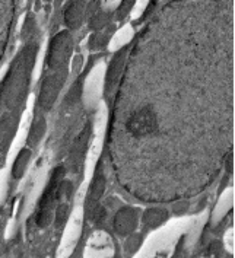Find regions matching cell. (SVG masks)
<instances>
[{
	"label": "cell",
	"mask_w": 235,
	"mask_h": 258,
	"mask_svg": "<svg viewBox=\"0 0 235 258\" xmlns=\"http://www.w3.org/2000/svg\"><path fill=\"white\" fill-rule=\"evenodd\" d=\"M104 188H105V177L102 174H97V177L92 182V187H91V196H89V203H88L89 207L97 204L104 192Z\"/></svg>",
	"instance_id": "obj_8"
},
{
	"label": "cell",
	"mask_w": 235,
	"mask_h": 258,
	"mask_svg": "<svg viewBox=\"0 0 235 258\" xmlns=\"http://www.w3.org/2000/svg\"><path fill=\"white\" fill-rule=\"evenodd\" d=\"M44 132H45V121H44V118L40 117L32 124V128H31L29 136H28V143L29 145H37L42 137V135H44Z\"/></svg>",
	"instance_id": "obj_10"
},
{
	"label": "cell",
	"mask_w": 235,
	"mask_h": 258,
	"mask_svg": "<svg viewBox=\"0 0 235 258\" xmlns=\"http://www.w3.org/2000/svg\"><path fill=\"white\" fill-rule=\"evenodd\" d=\"M158 127L156 115L152 109L145 107L135 111L126 122L127 132L135 137H146L152 135Z\"/></svg>",
	"instance_id": "obj_3"
},
{
	"label": "cell",
	"mask_w": 235,
	"mask_h": 258,
	"mask_svg": "<svg viewBox=\"0 0 235 258\" xmlns=\"http://www.w3.org/2000/svg\"><path fill=\"white\" fill-rule=\"evenodd\" d=\"M8 130H9L8 120H2V121H0V142L5 139V136H6V135H8Z\"/></svg>",
	"instance_id": "obj_15"
},
{
	"label": "cell",
	"mask_w": 235,
	"mask_h": 258,
	"mask_svg": "<svg viewBox=\"0 0 235 258\" xmlns=\"http://www.w3.org/2000/svg\"><path fill=\"white\" fill-rule=\"evenodd\" d=\"M72 48H73V40L69 31H63L57 34L50 44V50L47 55L48 68L54 72L66 69V64L72 55Z\"/></svg>",
	"instance_id": "obj_2"
},
{
	"label": "cell",
	"mask_w": 235,
	"mask_h": 258,
	"mask_svg": "<svg viewBox=\"0 0 235 258\" xmlns=\"http://www.w3.org/2000/svg\"><path fill=\"white\" fill-rule=\"evenodd\" d=\"M226 169L231 172V169H232V153H229L228 155V161H226Z\"/></svg>",
	"instance_id": "obj_16"
},
{
	"label": "cell",
	"mask_w": 235,
	"mask_h": 258,
	"mask_svg": "<svg viewBox=\"0 0 235 258\" xmlns=\"http://www.w3.org/2000/svg\"><path fill=\"white\" fill-rule=\"evenodd\" d=\"M29 158H31V152H29V149H24L19 152V155H18L16 159H15L14 169H12V174H14L15 178L22 177V174H24V171H25V168H27V163L28 161H29Z\"/></svg>",
	"instance_id": "obj_9"
},
{
	"label": "cell",
	"mask_w": 235,
	"mask_h": 258,
	"mask_svg": "<svg viewBox=\"0 0 235 258\" xmlns=\"http://www.w3.org/2000/svg\"><path fill=\"white\" fill-rule=\"evenodd\" d=\"M145 220L146 222H151V223H156V222H159V220H162V213H159L158 210H149L148 213H146V216H145Z\"/></svg>",
	"instance_id": "obj_14"
},
{
	"label": "cell",
	"mask_w": 235,
	"mask_h": 258,
	"mask_svg": "<svg viewBox=\"0 0 235 258\" xmlns=\"http://www.w3.org/2000/svg\"><path fill=\"white\" fill-rule=\"evenodd\" d=\"M135 2L136 0H123V3L120 5V8H119V18H123L127 15V12L132 9V6L135 5Z\"/></svg>",
	"instance_id": "obj_12"
},
{
	"label": "cell",
	"mask_w": 235,
	"mask_h": 258,
	"mask_svg": "<svg viewBox=\"0 0 235 258\" xmlns=\"http://www.w3.org/2000/svg\"><path fill=\"white\" fill-rule=\"evenodd\" d=\"M65 177V168L58 166L55 168L51 179L47 185V188L42 194L41 202H40V209H38V216H37V223L40 226H47L51 220V209L54 207L55 200L62 197V182Z\"/></svg>",
	"instance_id": "obj_1"
},
{
	"label": "cell",
	"mask_w": 235,
	"mask_h": 258,
	"mask_svg": "<svg viewBox=\"0 0 235 258\" xmlns=\"http://www.w3.org/2000/svg\"><path fill=\"white\" fill-rule=\"evenodd\" d=\"M135 220H136V216L132 210H122L117 218H115V229L120 232V233H126V232L132 231L133 226H135Z\"/></svg>",
	"instance_id": "obj_7"
},
{
	"label": "cell",
	"mask_w": 235,
	"mask_h": 258,
	"mask_svg": "<svg viewBox=\"0 0 235 258\" xmlns=\"http://www.w3.org/2000/svg\"><path fill=\"white\" fill-rule=\"evenodd\" d=\"M85 14V0H72L65 12V22L70 29H76L82 24Z\"/></svg>",
	"instance_id": "obj_6"
},
{
	"label": "cell",
	"mask_w": 235,
	"mask_h": 258,
	"mask_svg": "<svg viewBox=\"0 0 235 258\" xmlns=\"http://www.w3.org/2000/svg\"><path fill=\"white\" fill-rule=\"evenodd\" d=\"M66 216H68V206H60L58 209H57V216H55V219H57V223L58 225H63L65 223V220H66Z\"/></svg>",
	"instance_id": "obj_13"
},
{
	"label": "cell",
	"mask_w": 235,
	"mask_h": 258,
	"mask_svg": "<svg viewBox=\"0 0 235 258\" xmlns=\"http://www.w3.org/2000/svg\"><path fill=\"white\" fill-rule=\"evenodd\" d=\"M66 69L54 72L53 75L47 76L42 82L41 92H40V105L44 109H50L54 104L57 94L60 92V88L63 86L66 79Z\"/></svg>",
	"instance_id": "obj_4"
},
{
	"label": "cell",
	"mask_w": 235,
	"mask_h": 258,
	"mask_svg": "<svg viewBox=\"0 0 235 258\" xmlns=\"http://www.w3.org/2000/svg\"><path fill=\"white\" fill-rule=\"evenodd\" d=\"M108 19H110V15L105 14V12L95 14L91 18V21H89V27H91V29H94V31H99V29H102V28L108 24Z\"/></svg>",
	"instance_id": "obj_11"
},
{
	"label": "cell",
	"mask_w": 235,
	"mask_h": 258,
	"mask_svg": "<svg viewBox=\"0 0 235 258\" xmlns=\"http://www.w3.org/2000/svg\"><path fill=\"white\" fill-rule=\"evenodd\" d=\"M126 57H127V47L122 48L117 54L114 55V58L111 60L107 75H105V95L110 98L112 91L115 89V85L120 79L123 69H125Z\"/></svg>",
	"instance_id": "obj_5"
}]
</instances>
